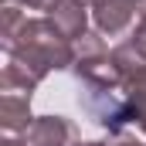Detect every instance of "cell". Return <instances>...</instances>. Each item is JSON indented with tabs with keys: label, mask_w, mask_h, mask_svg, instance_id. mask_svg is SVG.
<instances>
[{
	"label": "cell",
	"mask_w": 146,
	"mask_h": 146,
	"mask_svg": "<svg viewBox=\"0 0 146 146\" xmlns=\"http://www.w3.org/2000/svg\"><path fill=\"white\" fill-rule=\"evenodd\" d=\"M34 51L37 58H44L51 65V72H61V68H72L75 65V51H72V37L61 34V27L51 21V17H27L24 27L14 34V41L3 48V51Z\"/></svg>",
	"instance_id": "obj_1"
},
{
	"label": "cell",
	"mask_w": 146,
	"mask_h": 146,
	"mask_svg": "<svg viewBox=\"0 0 146 146\" xmlns=\"http://www.w3.org/2000/svg\"><path fill=\"white\" fill-rule=\"evenodd\" d=\"M24 136H27V146H72L75 126L65 115H37Z\"/></svg>",
	"instance_id": "obj_2"
},
{
	"label": "cell",
	"mask_w": 146,
	"mask_h": 146,
	"mask_svg": "<svg viewBox=\"0 0 146 146\" xmlns=\"http://www.w3.org/2000/svg\"><path fill=\"white\" fill-rule=\"evenodd\" d=\"M92 17H95V31H102L109 37L122 34L136 17V0H99Z\"/></svg>",
	"instance_id": "obj_3"
},
{
	"label": "cell",
	"mask_w": 146,
	"mask_h": 146,
	"mask_svg": "<svg viewBox=\"0 0 146 146\" xmlns=\"http://www.w3.org/2000/svg\"><path fill=\"white\" fill-rule=\"evenodd\" d=\"M31 122H34L31 95H17V92H3L0 95V126L7 133H27Z\"/></svg>",
	"instance_id": "obj_4"
},
{
	"label": "cell",
	"mask_w": 146,
	"mask_h": 146,
	"mask_svg": "<svg viewBox=\"0 0 146 146\" xmlns=\"http://www.w3.org/2000/svg\"><path fill=\"white\" fill-rule=\"evenodd\" d=\"M58 27H61V34L65 37H82L85 31H88V10L82 7V3H75V0H61L51 14H48Z\"/></svg>",
	"instance_id": "obj_5"
},
{
	"label": "cell",
	"mask_w": 146,
	"mask_h": 146,
	"mask_svg": "<svg viewBox=\"0 0 146 146\" xmlns=\"http://www.w3.org/2000/svg\"><path fill=\"white\" fill-rule=\"evenodd\" d=\"M122 92L129 99V109L136 115L139 129L146 133V65H139V68H133V72L122 75Z\"/></svg>",
	"instance_id": "obj_6"
},
{
	"label": "cell",
	"mask_w": 146,
	"mask_h": 146,
	"mask_svg": "<svg viewBox=\"0 0 146 146\" xmlns=\"http://www.w3.org/2000/svg\"><path fill=\"white\" fill-rule=\"evenodd\" d=\"M21 7H27V3L24 0H0V48H7L14 41V34L24 27L27 14Z\"/></svg>",
	"instance_id": "obj_7"
},
{
	"label": "cell",
	"mask_w": 146,
	"mask_h": 146,
	"mask_svg": "<svg viewBox=\"0 0 146 146\" xmlns=\"http://www.w3.org/2000/svg\"><path fill=\"white\" fill-rule=\"evenodd\" d=\"M72 51H75V61H95V58H109L112 54L106 48V41H102V31H85L82 37H75Z\"/></svg>",
	"instance_id": "obj_8"
},
{
	"label": "cell",
	"mask_w": 146,
	"mask_h": 146,
	"mask_svg": "<svg viewBox=\"0 0 146 146\" xmlns=\"http://www.w3.org/2000/svg\"><path fill=\"white\" fill-rule=\"evenodd\" d=\"M126 41L146 58V0H136V27H133V34Z\"/></svg>",
	"instance_id": "obj_9"
},
{
	"label": "cell",
	"mask_w": 146,
	"mask_h": 146,
	"mask_svg": "<svg viewBox=\"0 0 146 146\" xmlns=\"http://www.w3.org/2000/svg\"><path fill=\"white\" fill-rule=\"evenodd\" d=\"M24 3H27L31 10H48V14H51V10H54L61 0H24Z\"/></svg>",
	"instance_id": "obj_10"
},
{
	"label": "cell",
	"mask_w": 146,
	"mask_h": 146,
	"mask_svg": "<svg viewBox=\"0 0 146 146\" xmlns=\"http://www.w3.org/2000/svg\"><path fill=\"white\" fill-rule=\"evenodd\" d=\"M75 3H82L85 10H95V7H99V0H75Z\"/></svg>",
	"instance_id": "obj_11"
},
{
	"label": "cell",
	"mask_w": 146,
	"mask_h": 146,
	"mask_svg": "<svg viewBox=\"0 0 146 146\" xmlns=\"http://www.w3.org/2000/svg\"><path fill=\"white\" fill-rule=\"evenodd\" d=\"M0 146H27V143H21V139H14V136H10V139H3Z\"/></svg>",
	"instance_id": "obj_12"
},
{
	"label": "cell",
	"mask_w": 146,
	"mask_h": 146,
	"mask_svg": "<svg viewBox=\"0 0 146 146\" xmlns=\"http://www.w3.org/2000/svg\"><path fill=\"white\" fill-rule=\"evenodd\" d=\"M115 146H143V143H136V139H119Z\"/></svg>",
	"instance_id": "obj_13"
},
{
	"label": "cell",
	"mask_w": 146,
	"mask_h": 146,
	"mask_svg": "<svg viewBox=\"0 0 146 146\" xmlns=\"http://www.w3.org/2000/svg\"><path fill=\"white\" fill-rule=\"evenodd\" d=\"M75 146H102V143H75Z\"/></svg>",
	"instance_id": "obj_14"
}]
</instances>
